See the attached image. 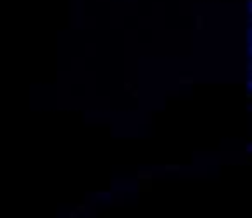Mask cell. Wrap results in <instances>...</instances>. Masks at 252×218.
I'll use <instances>...</instances> for the list:
<instances>
[{
	"label": "cell",
	"instance_id": "obj_1",
	"mask_svg": "<svg viewBox=\"0 0 252 218\" xmlns=\"http://www.w3.org/2000/svg\"><path fill=\"white\" fill-rule=\"evenodd\" d=\"M203 24H205V20H203V16H197V18H195V28H197V30H203V28H205Z\"/></svg>",
	"mask_w": 252,
	"mask_h": 218
},
{
	"label": "cell",
	"instance_id": "obj_2",
	"mask_svg": "<svg viewBox=\"0 0 252 218\" xmlns=\"http://www.w3.org/2000/svg\"><path fill=\"white\" fill-rule=\"evenodd\" d=\"M179 83H181V85H187V83L191 85V83H193V77H181V79H179Z\"/></svg>",
	"mask_w": 252,
	"mask_h": 218
},
{
	"label": "cell",
	"instance_id": "obj_3",
	"mask_svg": "<svg viewBox=\"0 0 252 218\" xmlns=\"http://www.w3.org/2000/svg\"><path fill=\"white\" fill-rule=\"evenodd\" d=\"M250 35H252V30L248 28V30H246V39H248V43H250Z\"/></svg>",
	"mask_w": 252,
	"mask_h": 218
}]
</instances>
